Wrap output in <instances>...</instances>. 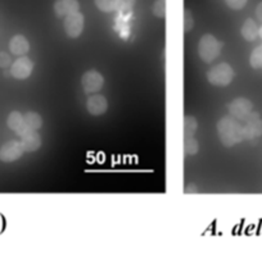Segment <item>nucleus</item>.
<instances>
[{
    "instance_id": "obj_21",
    "label": "nucleus",
    "mask_w": 262,
    "mask_h": 255,
    "mask_svg": "<svg viewBox=\"0 0 262 255\" xmlns=\"http://www.w3.org/2000/svg\"><path fill=\"white\" fill-rule=\"evenodd\" d=\"M153 13L157 17L162 18L166 16V0H157L153 6Z\"/></svg>"
},
{
    "instance_id": "obj_20",
    "label": "nucleus",
    "mask_w": 262,
    "mask_h": 255,
    "mask_svg": "<svg viewBox=\"0 0 262 255\" xmlns=\"http://www.w3.org/2000/svg\"><path fill=\"white\" fill-rule=\"evenodd\" d=\"M249 63L253 68H262V45L257 47L256 49L252 52L251 58H249Z\"/></svg>"
},
{
    "instance_id": "obj_27",
    "label": "nucleus",
    "mask_w": 262,
    "mask_h": 255,
    "mask_svg": "<svg viewBox=\"0 0 262 255\" xmlns=\"http://www.w3.org/2000/svg\"><path fill=\"white\" fill-rule=\"evenodd\" d=\"M258 36L262 39V26L259 27V30H258Z\"/></svg>"
},
{
    "instance_id": "obj_3",
    "label": "nucleus",
    "mask_w": 262,
    "mask_h": 255,
    "mask_svg": "<svg viewBox=\"0 0 262 255\" xmlns=\"http://www.w3.org/2000/svg\"><path fill=\"white\" fill-rule=\"evenodd\" d=\"M207 78L215 86H228L234 78V69L228 63H220L208 71Z\"/></svg>"
},
{
    "instance_id": "obj_17",
    "label": "nucleus",
    "mask_w": 262,
    "mask_h": 255,
    "mask_svg": "<svg viewBox=\"0 0 262 255\" xmlns=\"http://www.w3.org/2000/svg\"><path fill=\"white\" fill-rule=\"evenodd\" d=\"M95 6L99 11L110 13V12L117 11L118 0H95Z\"/></svg>"
},
{
    "instance_id": "obj_8",
    "label": "nucleus",
    "mask_w": 262,
    "mask_h": 255,
    "mask_svg": "<svg viewBox=\"0 0 262 255\" xmlns=\"http://www.w3.org/2000/svg\"><path fill=\"white\" fill-rule=\"evenodd\" d=\"M244 138L252 140V138L259 137L262 135V118L258 113L252 112L246 120V125L243 126Z\"/></svg>"
},
{
    "instance_id": "obj_26",
    "label": "nucleus",
    "mask_w": 262,
    "mask_h": 255,
    "mask_svg": "<svg viewBox=\"0 0 262 255\" xmlns=\"http://www.w3.org/2000/svg\"><path fill=\"white\" fill-rule=\"evenodd\" d=\"M256 17H257V19H258V21L262 22V2L258 4V6H257Z\"/></svg>"
},
{
    "instance_id": "obj_16",
    "label": "nucleus",
    "mask_w": 262,
    "mask_h": 255,
    "mask_svg": "<svg viewBox=\"0 0 262 255\" xmlns=\"http://www.w3.org/2000/svg\"><path fill=\"white\" fill-rule=\"evenodd\" d=\"M25 123L26 127L31 131H37L42 126V120L37 113L29 112L25 115Z\"/></svg>"
},
{
    "instance_id": "obj_14",
    "label": "nucleus",
    "mask_w": 262,
    "mask_h": 255,
    "mask_svg": "<svg viewBox=\"0 0 262 255\" xmlns=\"http://www.w3.org/2000/svg\"><path fill=\"white\" fill-rule=\"evenodd\" d=\"M9 50L14 55H25L30 50V44L26 37L22 35H16L12 37L11 42H9Z\"/></svg>"
},
{
    "instance_id": "obj_2",
    "label": "nucleus",
    "mask_w": 262,
    "mask_h": 255,
    "mask_svg": "<svg viewBox=\"0 0 262 255\" xmlns=\"http://www.w3.org/2000/svg\"><path fill=\"white\" fill-rule=\"evenodd\" d=\"M221 44L212 35H205L198 45V53L203 62L211 63L220 55Z\"/></svg>"
},
{
    "instance_id": "obj_13",
    "label": "nucleus",
    "mask_w": 262,
    "mask_h": 255,
    "mask_svg": "<svg viewBox=\"0 0 262 255\" xmlns=\"http://www.w3.org/2000/svg\"><path fill=\"white\" fill-rule=\"evenodd\" d=\"M21 144L25 151H35L41 146V138L36 131H27L21 136Z\"/></svg>"
},
{
    "instance_id": "obj_6",
    "label": "nucleus",
    "mask_w": 262,
    "mask_h": 255,
    "mask_svg": "<svg viewBox=\"0 0 262 255\" xmlns=\"http://www.w3.org/2000/svg\"><path fill=\"white\" fill-rule=\"evenodd\" d=\"M252 109H253V105H252L251 100L246 99V98H238L229 105L230 114L239 121H246L252 113Z\"/></svg>"
},
{
    "instance_id": "obj_19",
    "label": "nucleus",
    "mask_w": 262,
    "mask_h": 255,
    "mask_svg": "<svg viewBox=\"0 0 262 255\" xmlns=\"http://www.w3.org/2000/svg\"><path fill=\"white\" fill-rule=\"evenodd\" d=\"M198 149H200V145H198V141L194 137H185L184 140V151H185L186 155H194V154L198 153Z\"/></svg>"
},
{
    "instance_id": "obj_11",
    "label": "nucleus",
    "mask_w": 262,
    "mask_h": 255,
    "mask_svg": "<svg viewBox=\"0 0 262 255\" xmlns=\"http://www.w3.org/2000/svg\"><path fill=\"white\" fill-rule=\"evenodd\" d=\"M54 12L58 17H67L79 12L77 0H57L54 4Z\"/></svg>"
},
{
    "instance_id": "obj_10",
    "label": "nucleus",
    "mask_w": 262,
    "mask_h": 255,
    "mask_svg": "<svg viewBox=\"0 0 262 255\" xmlns=\"http://www.w3.org/2000/svg\"><path fill=\"white\" fill-rule=\"evenodd\" d=\"M88 112L92 115L104 114L108 108V102L103 95H92L86 102Z\"/></svg>"
},
{
    "instance_id": "obj_7",
    "label": "nucleus",
    "mask_w": 262,
    "mask_h": 255,
    "mask_svg": "<svg viewBox=\"0 0 262 255\" xmlns=\"http://www.w3.org/2000/svg\"><path fill=\"white\" fill-rule=\"evenodd\" d=\"M25 153L21 141L11 140L4 144L0 149V160L3 161H14L21 158Z\"/></svg>"
},
{
    "instance_id": "obj_24",
    "label": "nucleus",
    "mask_w": 262,
    "mask_h": 255,
    "mask_svg": "<svg viewBox=\"0 0 262 255\" xmlns=\"http://www.w3.org/2000/svg\"><path fill=\"white\" fill-rule=\"evenodd\" d=\"M12 63L11 57L7 53H0V67L6 68Z\"/></svg>"
},
{
    "instance_id": "obj_9",
    "label": "nucleus",
    "mask_w": 262,
    "mask_h": 255,
    "mask_svg": "<svg viewBox=\"0 0 262 255\" xmlns=\"http://www.w3.org/2000/svg\"><path fill=\"white\" fill-rule=\"evenodd\" d=\"M32 69H34V63H32V60L30 58L22 55V57H19L12 64L11 75L14 78H18V80H25V78H27L31 75Z\"/></svg>"
},
{
    "instance_id": "obj_12",
    "label": "nucleus",
    "mask_w": 262,
    "mask_h": 255,
    "mask_svg": "<svg viewBox=\"0 0 262 255\" xmlns=\"http://www.w3.org/2000/svg\"><path fill=\"white\" fill-rule=\"evenodd\" d=\"M7 125L11 130H13L14 132H17V135L21 137L24 133H26L27 131H30L29 128L26 127V123H25V115H22L21 113L14 110L9 114L8 120H7Z\"/></svg>"
},
{
    "instance_id": "obj_15",
    "label": "nucleus",
    "mask_w": 262,
    "mask_h": 255,
    "mask_svg": "<svg viewBox=\"0 0 262 255\" xmlns=\"http://www.w3.org/2000/svg\"><path fill=\"white\" fill-rule=\"evenodd\" d=\"M258 30L259 27L257 26L256 22L253 19L248 18L242 26V36L247 40V41H254L258 37Z\"/></svg>"
},
{
    "instance_id": "obj_4",
    "label": "nucleus",
    "mask_w": 262,
    "mask_h": 255,
    "mask_svg": "<svg viewBox=\"0 0 262 255\" xmlns=\"http://www.w3.org/2000/svg\"><path fill=\"white\" fill-rule=\"evenodd\" d=\"M82 89L86 94H97L104 85V78L98 71H88L81 78Z\"/></svg>"
},
{
    "instance_id": "obj_25",
    "label": "nucleus",
    "mask_w": 262,
    "mask_h": 255,
    "mask_svg": "<svg viewBox=\"0 0 262 255\" xmlns=\"http://www.w3.org/2000/svg\"><path fill=\"white\" fill-rule=\"evenodd\" d=\"M193 18H191L189 11H185V14H184V27H185V31H189L193 26Z\"/></svg>"
},
{
    "instance_id": "obj_1",
    "label": "nucleus",
    "mask_w": 262,
    "mask_h": 255,
    "mask_svg": "<svg viewBox=\"0 0 262 255\" xmlns=\"http://www.w3.org/2000/svg\"><path fill=\"white\" fill-rule=\"evenodd\" d=\"M217 132L223 145L234 146L244 140L243 126L234 117H224L217 122Z\"/></svg>"
},
{
    "instance_id": "obj_5",
    "label": "nucleus",
    "mask_w": 262,
    "mask_h": 255,
    "mask_svg": "<svg viewBox=\"0 0 262 255\" xmlns=\"http://www.w3.org/2000/svg\"><path fill=\"white\" fill-rule=\"evenodd\" d=\"M84 16L80 12L64 17V31L67 36L72 37V39L79 37L84 30Z\"/></svg>"
},
{
    "instance_id": "obj_22",
    "label": "nucleus",
    "mask_w": 262,
    "mask_h": 255,
    "mask_svg": "<svg viewBox=\"0 0 262 255\" xmlns=\"http://www.w3.org/2000/svg\"><path fill=\"white\" fill-rule=\"evenodd\" d=\"M135 6V0H118V12H128Z\"/></svg>"
},
{
    "instance_id": "obj_18",
    "label": "nucleus",
    "mask_w": 262,
    "mask_h": 255,
    "mask_svg": "<svg viewBox=\"0 0 262 255\" xmlns=\"http://www.w3.org/2000/svg\"><path fill=\"white\" fill-rule=\"evenodd\" d=\"M196 127H198V123H196L195 118L190 117V115L185 117V120H184V136L185 137H193Z\"/></svg>"
},
{
    "instance_id": "obj_23",
    "label": "nucleus",
    "mask_w": 262,
    "mask_h": 255,
    "mask_svg": "<svg viewBox=\"0 0 262 255\" xmlns=\"http://www.w3.org/2000/svg\"><path fill=\"white\" fill-rule=\"evenodd\" d=\"M247 2H248V0H225L226 6H228L229 8L234 9V11H239V9L244 8Z\"/></svg>"
}]
</instances>
